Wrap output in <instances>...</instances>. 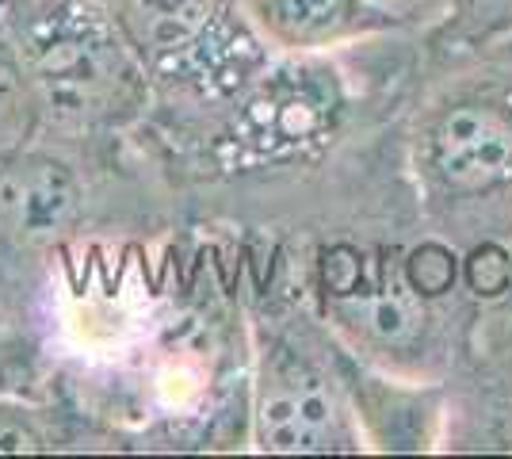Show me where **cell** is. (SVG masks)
I'll return each mask as SVG.
<instances>
[{"instance_id":"6da1fadb","label":"cell","mask_w":512,"mask_h":459,"mask_svg":"<svg viewBox=\"0 0 512 459\" xmlns=\"http://www.w3.org/2000/svg\"><path fill=\"white\" fill-rule=\"evenodd\" d=\"M23 73L43 111L65 127H92L130 108L138 62L96 0H31L20 16Z\"/></svg>"},{"instance_id":"30bf717a","label":"cell","mask_w":512,"mask_h":459,"mask_svg":"<svg viewBox=\"0 0 512 459\" xmlns=\"http://www.w3.org/2000/svg\"><path fill=\"white\" fill-rule=\"evenodd\" d=\"M463 280L478 299H497L512 284V257L501 245H478L463 261Z\"/></svg>"},{"instance_id":"9c48e42d","label":"cell","mask_w":512,"mask_h":459,"mask_svg":"<svg viewBox=\"0 0 512 459\" xmlns=\"http://www.w3.org/2000/svg\"><path fill=\"white\" fill-rule=\"evenodd\" d=\"M402 272H406L409 287L421 295V299H436V295H448L455 280H459V261L455 253L436 245V241H425L409 253L402 261Z\"/></svg>"},{"instance_id":"ba28073f","label":"cell","mask_w":512,"mask_h":459,"mask_svg":"<svg viewBox=\"0 0 512 459\" xmlns=\"http://www.w3.org/2000/svg\"><path fill=\"white\" fill-rule=\"evenodd\" d=\"M39 92L23 73V62L0 58V161L20 153L39 123Z\"/></svg>"},{"instance_id":"7c38bea8","label":"cell","mask_w":512,"mask_h":459,"mask_svg":"<svg viewBox=\"0 0 512 459\" xmlns=\"http://www.w3.org/2000/svg\"><path fill=\"white\" fill-rule=\"evenodd\" d=\"M386 4H390V0H386Z\"/></svg>"},{"instance_id":"52a82bcc","label":"cell","mask_w":512,"mask_h":459,"mask_svg":"<svg viewBox=\"0 0 512 459\" xmlns=\"http://www.w3.org/2000/svg\"><path fill=\"white\" fill-rule=\"evenodd\" d=\"M337 306L352 326L363 329V337L379 341L383 349L409 345L425 322V299L409 287L406 272L394 268L390 261L367 264L363 257L360 280L344 291Z\"/></svg>"},{"instance_id":"8992f818","label":"cell","mask_w":512,"mask_h":459,"mask_svg":"<svg viewBox=\"0 0 512 459\" xmlns=\"http://www.w3.org/2000/svg\"><path fill=\"white\" fill-rule=\"evenodd\" d=\"M436 165L455 188H490L512 169V123L493 108L463 104L436 131Z\"/></svg>"},{"instance_id":"277c9868","label":"cell","mask_w":512,"mask_h":459,"mask_svg":"<svg viewBox=\"0 0 512 459\" xmlns=\"http://www.w3.org/2000/svg\"><path fill=\"white\" fill-rule=\"evenodd\" d=\"M81 211L73 169L50 153L20 150L0 161V234L35 245L54 241Z\"/></svg>"},{"instance_id":"5b68a950","label":"cell","mask_w":512,"mask_h":459,"mask_svg":"<svg viewBox=\"0 0 512 459\" xmlns=\"http://www.w3.org/2000/svg\"><path fill=\"white\" fill-rule=\"evenodd\" d=\"M241 12L264 43L299 54L379 35L394 16L386 0H241Z\"/></svg>"},{"instance_id":"3957f363","label":"cell","mask_w":512,"mask_h":459,"mask_svg":"<svg viewBox=\"0 0 512 459\" xmlns=\"http://www.w3.org/2000/svg\"><path fill=\"white\" fill-rule=\"evenodd\" d=\"M253 425L256 444L276 456H329L363 448L337 383L318 360L287 341L268 345L260 356Z\"/></svg>"},{"instance_id":"8fae6325","label":"cell","mask_w":512,"mask_h":459,"mask_svg":"<svg viewBox=\"0 0 512 459\" xmlns=\"http://www.w3.org/2000/svg\"><path fill=\"white\" fill-rule=\"evenodd\" d=\"M50 433L27 406H8L0 402V452H50Z\"/></svg>"},{"instance_id":"7a4b0ae2","label":"cell","mask_w":512,"mask_h":459,"mask_svg":"<svg viewBox=\"0 0 512 459\" xmlns=\"http://www.w3.org/2000/svg\"><path fill=\"white\" fill-rule=\"evenodd\" d=\"M134 39L161 77L199 92L241 85L264 43L226 0H134Z\"/></svg>"}]
</instances>
